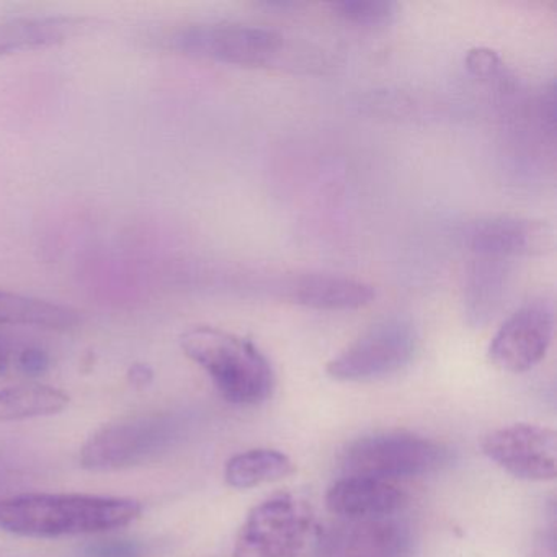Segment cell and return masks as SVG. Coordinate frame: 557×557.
<instances>
[{
  "label": "cell",
  "mask_w": 557,
  "mask_h": 557,
  "mask_svg": "<svg viewBox=\"0 0 557 557\" xmlns=\"http://www.w3.org/2000/svg\"><path fill=\"white\" fill-rule=\"evenodd\" d=\"M132 498L79 494H22L0 498V530L27 537L103 533L141 515Z\"/></svg>",
  "instance_id": "1"
},
{
  "label": "cell",
  "mask_w": 557,
  "mask_h": 557,
  "mask_svg": "<svg viewBox=\"0 0 557 557\" xmlns=\"http://www.w3.org/2000/svg\"><path fill=\"white\" fill-rule=\"evenodd\" d=\"M181 345L185 355L210 374L221 396L230 403L256 406L272 396V364L247 338L203 325L185 332Z\"/></svg>",
  "instance_id": "2"
},
{
  "label": "cell",
  "mask_w": 557,
  "mask_h": 557,
  "mask_svg": "<svg viewBox=\"0 0 557 557\" xmlns=\"http://www.w3.org/2000/svg\"><path fill=\"white\" fill-rule=\"evenodd\" d=\"M449 461L448 448L412 433H377L348 446L342 458L345 475L391 479L430 474Z\"/></svg>",
  "instance_id": "3"
},
{
  "label": "cell",
  "mask_w": 557,
  "mask_h": 557,
  "mask_svg": "<svg viewBox=\"0 0 557 557\" xmlns=\"http://www.w3.org/2000/svg\"><path fill=\"white\" fill-rule=\"evenodd\" d=\"M314 528L308 502L276 495L250 511L237 537L236 557H302Z\"/></svg>",
  "instance_id": "4"
},
{
  "label": "cell",
  "mask_w": 557,
  "mask_h": 557,
  "mask_svg": "<svg viewBox=\"0 0 557 557\" xmlns=\"http://www.w3.org/2000/svg\"><path fill=\"white\" fill-rule=\"evenodd\" d=\"M419 347L412 322L389 318L376 322L327 364V374L345 383L373 381L403 370Z\"/></svg>",
  "instance_id": "5"
},
{
  "label": "cell",
  "mask_w": 557,
  "mask_h": 557,
  "mask_svg": "<svg viewBox=\"0 0 557 557\" xmlns=\"http://www.w3.org/2000/svg\"><path fill=\"white\" fill-rule=\"evenodd\" d=\"M178 53L231 66H267L282 54L283 38L269 28L216 22L191 25L171 38Z\"/></svg>",
  "instance_id": "6"
},
{
  "label": "cell",
  "mask_w": 557,
  "mask_h": 557,
  "mask_svg": "<svg viewBox=\"0 0 557 557\" xmlns=\"http://www.w3.org/2000/svg\"><path fill=\"white\" fill-rule=\"evenodd\" d=\"M172 417L149 416L103 426L81 451L84 468L112 471L141 465L164 451L175 436Z\"/></svg>",
  "instance_id": "7"
},
{
  "label": "cell",
  "mask_w": 557,
  "mask_h": 557,
  "mask_svg": "<svg viewBox=\"0 0 557 557\" xmlns=\"http://www.w3.org/2000/svg\"><path fill=\"white\" fill-rule=\"evenodd\" d=\"M554 318V302L547 296L521 305L492 338V363L508 373H524L536 367L553 341Z\"/></svg>",
  "instance_id": "8"
},
{
  "label": "cell",
  "mask_w": 557,
  "mask_h": 557,
  "mask_svg": "<svg viewBox=\"0 0 557 557\" xmlns=\"http://www.w3.org/2000/svg\"><path fill=\"white\" fill-rule=\"evenodd\" d=\"M485 456L524 481H549L557 472V435L546 426L517 423L482 440Z\"/></svg>",
  "instance_id": "9"
},
{
  "label": "cell",
  "mask_w": 557,
  "mask_h": 557,
  "mask_svg": "<svg viewBox=\"0 0 557 557\" xmlns=\"http://www.w3.org/2000/svg\"><path fill=\"white\" fill-rule=\"evenodd\" d=\"M462 239L482 259L541 257L553 250L554 230L544 221L528 218L485 216L471 221Z\"/></svg>",
  "instance_id": "10"
},
{
  "label": "cell",
  "mask_w": 557,
  "mask_h": 557,
  "mask_svg": "<svg viewBox=\"0 0 557 557\" xmlns=\"http://www.w3.org/2000/svg\"><path fill=\"white\" fill-rule=\"evenodd\" d=\"M410 533L389 518L345 520L318 540V557H407Z\"/></svg>",
  "instance_id": "11"
},
{
  "label": "cell",
  "mask_w": 557,
  "mask_h": 557,
  "mask_svg": "<svg viewBox=\"0 0 557 557\" xmlns=\"http://www.w3.org/2000/svg\"><path fill=\"white\" fill-rule=\"evenodd\" d=\"M406 504V492L393 482L361 475H345L325 495L329 511L345 520L389 518Z\"/></svg>",
  "instance_id": "12"
},
{
  "label": "cell",
  "mask_w": 557,
  "mask_h": 557,
  "mask_svg": "<svg viewBox=\"0 0 557 557\" xmlns=\"http://www.w3.org/2000/svg\"><path fill=\"white\" fill-rule=\"evenodd\" d=\"M283 298L319 311H354L373 302V286L360 280L337 275H299L286 280Z\"/></svg>",
  "instance_id": "13"
},
{
  "label": "cell",
  "mask_w": 557,
  "mask_h": 557,
  "mask_svg": "<svg viewBox=\"0 0 557 557\" xmlns=\"http://www.w3.org/2000/svg\"><path fill=\"white\" fill-rule=\"evenodd\" d=\"M86 18L18 17L0 22V57L57 47L86 30Z\"/></svg>",
  "instance_id": "14"
},
{
  "label": "cell",
  "mask_w": 557,
  "mask_h": 557,
  "mask_svg": "<svg viewBox=\"0 0 557 557\" xmlns=\"http://www.w3.org/2000/svg\"><path fill=\"white\" fill-rule=\"evenodd\" d=\"M79 322V312L70 306L0 289V325H35L66 331Z\"/></svg>",
  "instance_id": "15"
},
{
  "label": "cell",
  "mask_w": 557,
  "mask_h": 557,
  "mask_svg": "<svg viewBox=\"0 0 557 557\" xmlns=\"http://www.w3.org/2000/svg\"><path fill=\"white\" fill-rule=\"evenodd\" d=\"M295 472L292 459L276 449H250L227 461L224 478L234 488H252L267 482L280 481Z\"/></svg>",
  "instance_id": "16"
},
{
  "label": "cell",
  "mask_w": 557,
  "mask_h": 557,
  "mask_svg": "<svg viewBox=\"0 0 557 557\" xmlns=\"http://www.w3.org/2000/svg\"><path fill=\"white\" fill-rule=\"evenodd\" d=\"M70 397L63 391L41 384L0 389V422L54 416L66 409Z\"/></svg>",
  "instance_id": "17"
},
{
  "label": "cell",
  "mask_w": 557,
  "mask_h": 557,
  "mask_svg": "<svg viewBox=\"0 0 557 557\" xmlns=\"http://www.w3.org/2000/svg\"><path fill=\"white\" fill-rule=\"evenodd\" d=\"M485 263L474 267L469 275L468 315L472 324L482 325L497 311L504 296L505 270L498 267L500 260L484 259Z\"/></svg>",
  "instance_id": "18"
},
{
  "label": "cell",
  "mask_w": 557,
  "mask_h": 557,
  "mask_svg": "<svg viewBox=\"0 0 557 557\" xmlns=\"http://www.w3.org/2000/svg\"><path fill=\"white\" fill-rule=\"evenodd\" d=\"M332 9L342 21L364 28L387 27L399 12L396 2L389 0H344L332 4Z\"/></svg>",
  "instance_id": "19"
},
{
  "label": "cell",
  "mask_w": 557,
  "mask_h": 557,
  "mask_svg": "<svg viewBox=\"0 0 557 557\" xmlns=\"http://www.w3.org/2000/svg\"><path fill=\"white\" fill-rule=\"evenodd\" d=\"M466 63H468L469 71L482 79H492V77H498L504 73L500 60L491 50L469 51Z\"/></svg>",
  "instance_id": "20"
},
{
  "label": "cell",
  "mask_w": 557,
  "mask_h": 557,
  "mask_svg": "<svg viewBox=\"0 0 557 557\" xmlns=\"http://www.w3.org/2000/svg\"><path fill=\"white\" fill-rule=\"evenodd\" d=\"M48 364H50V360H48L47 354L38 350V348H28V350L22 351L21 357H18V367L30 376L44 374L48 370Z\"/></svg>",
  "instance_id": "21"
},
{
  "label": "cell",
  "mask_w": 557,
  "mask_h": 557,
  "mask_svg": "<svg viewBox=\"0 0 557 557\" xmlns=\"http://www.w3.org/2000/svg\"><path fill=\"white\" fill-rule=\"evenodd\" d=\"M129 377H132V383L136 384V386H146L151 381L152 373L145 364H136L129 371Z\"/></svg>",
  "instance_id": "22"
},
{
  "label": "cell",
  "mask_w": 557,
  "mask_h": 557,
  "mask_svg": "<svg viewBox=\"0 0 557 557\" xmlns=\"http://www.w3.org/2000/svg\"><path fill=\"white\" fill-rule=\"evenodd\" d=\"M8 351H5L4 345L0 344V374H4V371L8 370Z\"/></svg>",
  "instance_id": "23"
}]
</instances>
